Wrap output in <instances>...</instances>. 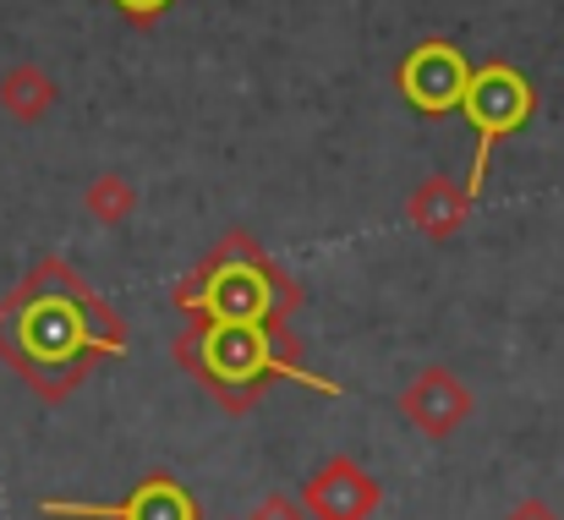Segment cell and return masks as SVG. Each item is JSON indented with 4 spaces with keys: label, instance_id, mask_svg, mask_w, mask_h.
Segmentation results:
<instances>
[{
    "label": "cell",
    "instance_id": "6da1fadb",
    "mask_svg": "<svg viewBox=\"0 0 564 520\" xmlns=\"http://www.w3.org/2000/svg\"><path fill=\"white\" fill-rule=\"evenodd\" d=\"M6 324H11L6 356H17L44 389H61L94 346H116V329L88 302V291L66 280L61 263H44L28 296L6 302Z\"/></svg>",
    "mask_w": 564,
    "mask_h": 520
},
{
    "label": "cell",
    "instance_id": "7a4b0ae2",
    "mask_svg": "<svg viewBox=\"0 0 564 520\" xmlns=\"http://www.w3.org/2000/svg\"><path fill=\"white\" fill-rule=\"evenodd\" d=\"M208 367H214L219 383L236 389V383H252L258 372L280 367V356L263 346L258 324H230V318H219V324L208 329Z\"/></svg>",
    "mask_w": 564,
    "mask_h": 520
},
{
    "label": "cell",
    "instance_id": "3957f363",
    "mask_svg": "<svg viewBox=\"0 0 564 520\" xmlns=\"http://www.w3.org/2000/svg\"><path fill=\"white\" fill-rule=\"evenodd\" d=\"M44 516H105V520H192L187 494L171 483V477H154L143 483L127 505H44Z\"/></svg>",
    "mask_w": 564,
    "mask_h": 520
},
{
    "label": "cell",
    "instance_id": "277c9868",
    "mask_svg": "<svg viewBox=\"0 0 564 520\" xmlns=\"http://www.w3.org/2000/svg\"><path fill=\"white\" fill-rule=\"evenodd\" d=\"M405 411H411V422H416V427H427V433H449V427L471 411V394H466L455 378L427 372V378H416V383H411Z\"/></svg>",
    "mask_w": 564,
    "mask_h": 520
},
{
    "label": "cell",
    "instance_id": "5b68a950",
    "mask_svg": "<svg viewBox=\"0 0 564 520\" xmlns=\"http://www.w3.org/2000/svg\"><path fill=\"white\" fill-rule=\"evenodd\" d=\"M460 83H466L460 61H455L449 50H438V44L416 50L411 66H405V94H411L416 105H427V110H444V105L460 94Z\"/></svg>",
    "mask_w": 564,
    "mask_h": 520
},
{
    "label": "cell",
    "instance_id": "8992f818",
    "mask_svg": "<svg viewBox=\"0 0 564 520\" xmlns=\"http://www.w3.org/2000/svg\"><path fill=\"white\" fill-rule=\"evenodd\" d=\"M521 110H527V88H521V77H510V72H488V77L471 88V116H477V127H482V149H488L499 132H510V127L521 121Z\"/></svg>",
    "mask_w": 564,
    "mask_h": 520
},
{
    "label": "cell",
    "instance_id": "52a82bcc",
    "mask_svg": "<svg viewBox=\"0 0 564 520\" xmlns=\"http://www.w3.org/2000/svg\"><path fill=\"white\" fill-rule=\"evenodd\" d=\"M373 483L357 472V466H329L318 483H313V510L324 520H362L368 510H373Z\"/></svg>",
    "mask_w": 564,
    "mask_h": 520
},
{
    "label": "cell",
    "instance_id": "ba28073f",
    "mask_svg": "<svg viewBox=\"0 0 564 520\" xmlns=\"http://www.w3.org/2000/svg\"><path fill=\"white\" fill-rule=\"evenodd\" d=\"M50 99H55V88H50V77H44V72H33V66H17V72H6V83H0V105H6L17 121L44 116V110H50Z\"/></svg>",
    "mask_w": 564,
    "mask_h": 520
},
{
    "label": "cell",
    "instance_id": "9c48e42d",
    "mask_svg": "<svg viewBox=\"0 0 564 520\" xmlns=\"http://www.w3.org/2000/svg\"><path fill=\"white\" fill-rule=\"evenodd\" d=\"M127 203H132V192H127L116 175H105V181L88 192V208H94L99 219H121V214H127Z\"/></svg>",
    "mask_w": 564,
    "mask_h": 520
},
{
    "label": "cell",
    "instance_id": "30bf717a",
    "mask_svg": "<svg viewBox=\"0 0 564 520\" xmlns=\"http://www.w3.org/2000/svg\"><path fill=\"white\" fill-rule=\"evenodd\" d=\"M116 6H127V11L143 17V11H160V6H171V0H116Z\"/></svg>",
    "mask_w": 564,
    "mask_h": 520
},
{
    "label": "cell",
    "instance_id": "8fae6325",
    "mask_svg": "<svg viewBox=\"0 0 564 520\" xmlns=\"http://www.w3.org/2000/svg\"><path fill=\"white\" fill-rule=\"evenodd\" d=\"M510 520H554V516H549V510H538V505H532V510H521V516H510Z\"/></svg>",
    "mask_w": 564,
    "mask_h": 520
}]
</instances>
